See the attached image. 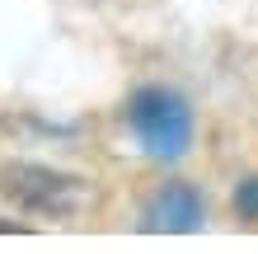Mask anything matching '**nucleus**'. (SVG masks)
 <instances>
[{"label":"nucleus","mask_w":258,"mask_h":254,"mask_svg":"<svg viewBox=\"0 0 258 254\" xmlns=\"http://www.w3.org/2000/svg\"><path fill=\"white\" fill-rule=\"evenodd\" d=\"M5 193H10L14 202L33 207V212H52V217L75 212L80 198H85L80 179L56 174V170H42V165H10L5 170Z\"/></svg>","instance_id":"obj_2"},{"label":"nucleus","mask_w":258,"mask_h":254,"mask_svg":"<svg viewBox=\"0 0 258 254\" xmlns=\"http://www.w3.org/2000/svg\"><path fill=\"white\" fill-rule=\"evenodd\" d=\"M207 221V202L192 184H164L160 193H150V202L141 207V226L146 231H197Z\"/></svg>","instance_id":"obj_3"},{"label":"nucleus","mask_w":258,"mask_h":254,"mask_svg":"<svg viewBox=\"0 0 258 254\" xmlns=\"http://www.w3.org/2000/svg\"><path fill=\"white\" fill-rule=\"evenodd\" d=\"M235 207L244 217H258V179H244L239 184V193H235Z\"/></svg>","instance_id":"obj_4"},{"label":"nucleus","mask_w":258,"mask_h":254,"mask_svg":"<svg viewBox=\"0 0 258 254\" xmlns=\"http://www.w3.org/2000/svg\"><path fill=\"white\" fill-rule=\"evenodd\" d=\"M127 123L136 132V141H141L150 156H160V160H178L188 151V141H192L188 99L174 94V89H164V85L136 89L132 104H127Z\"/></svg>","instance_id":"obj_1"}]
</instances>
